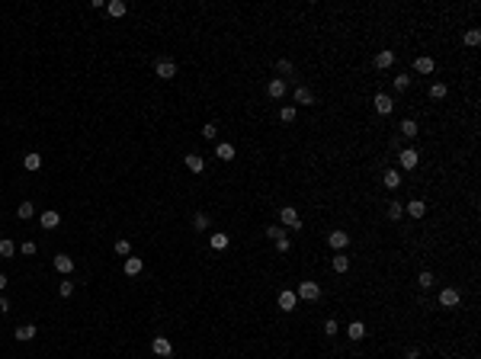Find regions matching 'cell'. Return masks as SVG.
<instances>
[{
	"label": "cell",
	"mask_w": 481,
	"mask_h": 359,
	"mask_svg": "<svg viewBox=\"0 0 481 359\" xmlns=\"http://www.w3.org/2000/svg\"><path fill=\"white\" fill-rule=\"evenodd\" d=\"M433 58H417V61H414V71H417V74H433Z\"/></svg>",
	"instance_id": "obj_21"
},
{
	"label": "cell",
	"mask_w": 481,
	"mask_h": 359,
	"mask_svg": "<svg viewBox=\"0 0 481 359\" xmlns=\"http://www.w3.org/2000/svg\"><path fill=\"white\" fill-rule=\"evenodd\" d=\"M13 253H16V244L10 237H3V241H0V257H13Z\"/></svg>",
	"instance_id": "obj_29"
},
{
	"label": "cell",
	"mask_w": 481,
	"mask_h": 359,
	"mask_svg": "<svg viewBox=\"0 0 481 359\" xmlns=\"http://www.w3.org/2000/svg\"><path fill=\"white\" fill-rule=\"evenodd\" d=\"M215 154H218V161H234V145H225L222 141V145L215 148Z\"/></svg>",
	"instance_id": "obj_22"
},
{
	"label": "cell",
	"mask_w": 481,
	"mask_h": 359,
	"mask_svg": "<svg viewBox=\"0 0 481 359\" xmlns=\"http://www.w3.org/2000/svg\"><path fill=\"white\" fill-rule=\"evenodd\" d=\"M276 305L283 308V311H295L298 295H295V292H289V289H283V292H279V298H276Z\"/></svg>",
	"instance_id": "obj_6"
},
{
	"label": "cell",
	"mask_w": 481,
	"mask_h": 359,
	"mask_svg": "<svg viewBox=\"0 0 481 359\" xmlns=\"http://www.w3.org/2000/svg\"><path fill=\"white\" fill-rule=\"evenodd\" d=\"M478 42H481V32H478V29H468V32H465V45H472V48H475Z\"/></svg>",
	"instance_id": "obj_37"
},
{
	"label": "cell",
	"mask_w": 481,
	"mask_h": 359,
	"mask_svg": "<svg viewBox=\"0 0 481 359\" xmlns=\"http://www.w3.org/2000/svg\"><path fill=\"white\" fill-rule=\"evenodd\" d=\"M115 253L119 257H132V244L129 241H115Z\"/></svg>",
	"instance_id": "obj_34"
},
{
	"label": "cell",
	"mask_w": 481,
	"mask_h": 359,
	"mask_svg": "<svg viewBox=\"0 0 481 359\" xmlns=\"http://www.w3.org/2000/svg\"><path fill=\"white\" fill-rule=\"evenodd\" d=\"M398 161H401V167H404V170H414V167H417V161H420V154L414 151V148H401Z\"/></svg>",
	"instance_id": "obj_5"
},
{
	"label": "cell",
	"mask_w": 481,
	"mask_h": 359,
	"mask_svg": "<svg viewBox=\"0 0 481 359\" xmlns=\"http://www.w3.org/2000/svg\"><path fill=\"white\" fill-rule=\"evenodd\" d=\"M327 244H330V250H344V247L350 244V234H346V231H330Z\"/></svg>",
	"instance_id": "obj_7"
},
{
	"label": "cell",
	"mask_w": 481,
	"mask_h": 359,
	"mask_svg": "<svg viewBox=\"0 0 481 359\" xmlns=\"http://www.w3.org/2000/svg\"><path fill=\"white\" fill-rule=\"evenodd\" d=\"M16 215H19L23 222H29L32 215H36V206H32V202H19V206H16Z\"/></svg>",
	"instance_id": "obj_23"
},
{
	"label": "cell",
	"mask_w": 481,
	"mask_h": 359,
	"mask_svg": "<svg viewBox=\"0 0 481 359\" xmlns=\"http://www.w3.org/2000/svg\"><path fill=\"white\" fill-rule=\"evenodd\" d=\"M151 350H154V356H157V359H170V353H173V343H170L167 337H154Z\"/></svg>",
	"instance_id": "obj_3"
},
{
	"label": "cell",
	"mask_w": 481,
	"mask_h": 359,
	"mask_svg": "<svg viewBox=\"0 0 481 359\" xmlns=\"http://www.w3.org/2000/svg\"><path fill=\"white\" fill-rule=\"evenodd\" d=\"M295 103H298V106H311V103H314L311 90H308V87H298V90H295Z\"/></svg>",
	"instance_id": "obj_20"
},
{
	"label": "cell",
	"mask_w": 481,
	"mask_h": 359,
	"mask_svg": "<svg viewBox=\"0 0 481 359\" xmlns=\"http://www.w3.org/2000/svg\"><path fill=\"white\" fill-rule=\"evenodd\" d=\"M38 334V330H36V324H23V327H16V340H19V343H29V340H32V337H36Z\"/></svg>",
	"instance_id": "obj_13"
},
{
	"label": "cell",
	"mask_w": 481,
	"mask_h": 359,
	"mask_svg": "<svg viewBox=\"0 0 481 359\" xmlns=\"http://www.w3.org/2000/svg\"><path fill=\"white\" fill-rule=\"evenodd\" d=\"M295 295H298V298H305V302H318V298H321V285H318V283H311V279H305V283H298Z\"/></svg>",
	"instance_id": "obj_1"
},
{
	"label": "cell",
	"mask_w": 481,
	"mask_h": 359,
	"mask_svg": "<svg viewBox=\"0 0 481 359\" xmlns=\"http://www.w3.org/2000/svg\"><path fill=\"white\" fill-rule=\"evenodd\" d=\"M267 237L279 241V237H283V228H279V225H269V228H267Z\"/></svg>",
	"instance_id": "obj_43"
},
{
	"label": "cell",
	"mask_w": 481,
	"mask_h": 359,
	"mask_svg": "<svg viewBox=\"0 0 481 359\" xmlns=\"http://www.w3.org/2000/svg\"><path fill=\"white\" fill-rule=\"evenodd\" d=\"M7 311H10V302H7L3 295H0V314H7Z\"/></svg>",
	"instance_id": "obj_45"
},
{
	"label": "cell",
	"mask_w": 481,
	"mask_h": 359,
	"mask_svg": "<svg viewBox=\"0 0 481 359\" xmlns=\"http://www.w3.org/2000/svg\"><path fill=\"white\" fill-rule=\"evenodd\" d=\"M385 186H388V189H398V186H401V173H398V170H385Z\"/></svg>",
	"instance_id": "obj_25"
},
{
	"label": "cell",
	"mask_w": 481,
	"mask_h": 359,
	"mask_svg": "<svg viewBox=\"0 0 481 359\" xmlns=\"http://www.w3.org/2000/svg\"><path fill=\"white\" fill-rule=\"evenodd\" d=\"M459 302H462V295H459L456 289H443L440 292V308H456Z\"/></svg>",
	"instance_id": "obj_10"
},
{
	"label": "cell",
	"mask_w": 481,
	"mask_h": 359,
	"mask_svg": "<svg viewBox=\"0 0 481 359\" xmlns=\"http://www.w3.org/2000/svg\"><path fill=\"white\" fill-rule=\"evenodd\" d=\"M350 269V260L346 257H334V273H346Z\"/></svg>",
	"instance_id": "obj_36"
},
{
	"label": "cell",
	"mask_w": 481,
	"mask_h": 359,
	"mask_svg": "<svg viewBox=\"0 0 481 359\" xmlns=\"http://www.w3.org/2000/svg\"><path fill=\"white\" fill-rule=\"evenodd\" d=\"M401 215H404V202H388V218L391 222H398Z\"/></svg>",
	"instance_id": "obj_28"
},
{
	"label": "cell",
	"mask_w": 481,
	"mask_h": 359,
	"mask_svg": "<svg viewBox=\"0 0 481 359\" xmlns=\"http://www.w3.org/2000/svg\"><path fill=\"white\" fill-rule=\"evenodd\" d=\"M346 337H350V340H363V337H366V324H363V321H353L350 327H346Z\"/></svg>",
	"instance_id": "obj_17"
},
{
	"label": "cell",
	"mask_w": 481,
	"mask_h": 359,
	"mask_svg": "<svg viewBox=\"0 0 481 359\" xmlns=\"http://www.w3.org/2000/svg\"><path fill=\"white\" fill-rule=\"evenodd\" d=\"M19 250H23V257H32V253L38 250V247L32 244V241H23V247H19Z\"/></svg>",
	"instance_id": "obj_44"
},
{
	"label": "cell",
	"mask_w": 481,
	"mask_h": 359,
	"mask_svg": "<svg viewBox=\"0 0 481 359\" xmlns=\"http://www.w3.org/2000/svg\"><path fill=\"white\" fill-rule=\"evenodd\" d=\"M228 247V234H212V250H225Z\"/></svg>",
	"instance_id": "obj_31"
},
{
	"label": "cell",
	"mask_w": 481,
	"mask_h": 359,
	"mask_svg": "<svg viewBox=\"0 0 481 359\" xmlns=\"http://www.w3.org/2000/svg\"><path fill=\"white\" fill-rule=\"evenodd\" d=\"M372 103H375V113H379V115H388L391 109H395V99H391V96H385V93H375V99H372Z\"/></svg>",
	"instance_id": "obj_8"
},
{
	"label": "cell",
	"mask_w": 481,
	"mask_h": 359,
	"mask_svg": "<svg viewBox=\"0 0 481 359\" xmlns=\"http://www.w3.org/2000/svg\"><path fill=\"white\" fill-rule=\"evenodd\" d=\"M407 87H411V74H398V77H395V90L404 93Z\"/></svg>",
	"instance_id": "obj_30"
},
{
	"label": "cell",
	"mask_w": 481,
	"mask_h": 359,
	"mask_svg": "<svg viewBox=\"0 0 481 359\" xmlns=\"http://www.w3.org/2000/svg\"><path fill=\"white\" fill-rule=\"evenodd\" d=\"M279 119L283 122H295V106H283L279 109Z\"/></svg>",
	"instance_id": "obj_33"
},
{
	"label": "cell",
	"mask_w": 481,
	"mask_h": 359,
	"mask_svg": "<svg viewBox=\"0 0 481 359\" xmlns=\"http://www.w3.org/2000/svg\"><path fill=\"white\" fill-rule=\"evenodd\" d=\"M337 330H340V324H337L334 318H327V321H324V334H327V337H334Z\"/></svg>",
	"instance_id": "obj_40"
},
{
	"label": "cell",
	"mask_w": 481,
	"mask_h": 359,
	"mask_svg": "<svg viewBox=\"0 0 481 359\" xmlns=\"http://www.w3.org/2000/svg\"><path fill=\"white\" fill-rule=\"evenodd\" d=\"M58 292H61L64 298H68V295H74V283H71V279H64V283L58 285Z\"/></svg>",
	"instance_id": "obj_42"
},
{
	"label": "cell",
	"mask_w": 481,
	"mask_h": 359,
	"mask_svg": "<svg viewBox=\"0 0 481 359\" xmlns=\"http://www.w3.org/2000/svg\"><path fill=\"white\" fill-rule=\"evenodd\" d=\"M55 269H58V273H71V269H74V260H71L68 253H58V257H55Z\"/></svg>",
	"instance_id": "obj_16"
},
{
	"label": "cell",
	"mask_w": 481,
	"mask_h": 359,
	"mask_svg": "<svg viewBox=\"0 0 481 359\" xmlns=\"http://www.w3.org/2000/svg\"><path fill=\"white\" fill-rule=\"evenodd\" d=\"M3 289H7V276L0 273V292H3Z\"/></svg>",
	"instance_id": "obj_46"
},
{
	"label": "cell",
	"mask_w": 481,
	"mask_h": 359,
	"mask_svg": "<svg viewBox=\"0 0 481 359\" xmlns=\"http://www.w3.org/2000/svg\"><path fill=\"white\" fill-rule=\"evenodd\" d=\"M279 222H283L286 228H302V215H298L292 206H283L279 208Z\"/></svg>",
	"instance_id": "obj_2"
},
{
	"label": "cell",
	"mask_w": 481,
	"mask_h": 359,
	"mask_svg": "<svg viewBox=\"0 0 481 359\" xmlns=\"http://www.w3.org/2000/svg\"><path fill=\"white\" fill-rule=\"evenodd\" d=\"M23 167L26 170H38V167H42V154H26V157H23Z\"/></svg>",
	"instance_id": "obj_27"
},
{
	"label": "cell",
	"mask_w": 481,
	"mask_h": 359,
	"mask_svg": "<svg viewBox=\"0 0 481 359\" xmlns=\"http://www.w3.org/2000/svg\"><path fill=\"white\" fill-rule=\"evenodd\" d=\"M125 276H138L141 269H145V263H141V257H125Z\"/></svg>",
	"instance_id": "obj_15"
},
{
	"label": "cell",
	"mask_w": 481,
	"mask_h": 359,
	"mask_svg": "<svg viewBox=\"0 0 481 359\" xmlns=\"http://www.w3.org/2000/svg\"><path fill=\"white\" fill-rule=\"evenodd\" d=\"M398 132H401V135H404V138H417V122H414V119H404V122H401V125H398Z\"/></svg>",
	"instance_id": "obj_18"
},
{
	"label": "cell",
	"mask_w": 481,
	"mask_h": 359,
	"mask_svg": "<svg viewBox=\"0 0 481 359\" xmlns=\"http://www.w3.org/2000/svg\"><path fill=\"white\" fill-rule=\"evenodd\" d=\"M186 167H190L192 173H202V170H206V161H202L199 154H186Z\"/></svg>",
	"instance_id": "obj_19"
},
{
	"label": "cell",
	"mask_w": 481,
	"mask_h": 359,
	"mask_svg": "<svg viewBox=\"0 0 481 359\" xmlns=\"http://www.w3.org/2000/svg\"><path fill=\"white\" fill-rule=\"evenodd\" d=\"M276 250H279V253H289V250H292V241H289V237L283 234L279 241H276Z\"/></svg>",
	"instance_id": "obj_38"
},
{
	"label": "cell",
	"mask_w": 481,
	"mask_h": 359,
	"mask_svg": "<svg viewBox=\"0 0 481 359\" xmlns=\"http://www.w3.org/2000/svg\"><path fill=\"white\" fill-rule=\"evenodd\" d=\"M430 96H433V99H443V96H446V84H440V80H436V84H430Z\"/></svg>",
	"instance_id": "obj_32"
},
{
	"label": "cell",
	"mask_w": 481,
	"mask_h": 359,
	"mask_svg": "<svg viewBox=\"0 0 481 359\" xmlns=\"http://www.w3.org/2000/svg\"><path fill=\"white\" fill-rule=\"evenodd\" d=\"M433 283H436V276L430 273V269H423V273L417 276V285H420V289H433Z\"/></svg>",
	"instance_id": "obj_24"
},
{
	"label": "cell",
	"mask_w": 481,
	"mask_h": 359,
	"mask_svg": "<svg viewBox=\"0 0 481 359\" xmlns=\"http://www.w3.org/2000/svg\"><path fill=\"white\" fill-rule=\"evenodd\" d=\"M276 71H279V74H292V61L289 58H279V61H276Z\"/></svg>",
	"instance_id": "obj_39"
},
{
	"label": "cell",
	"mask_w": 481,
	"mask_h": 359,
	"mask_svg": "<svg viewBox=\"0 0 481 359\" xmlns=\"http://www.w3.org/2000/svg\"><path fill=\"white\" fill-rule=\"evenodd\" d=\"M267 93L273 99H283L286 96V77H273V80L267 84Z\"/></svg>",
	"instance_id": "obj_9"
},
{
	"label": "cell",
	"mask_w": 481,
	"mask_h": 359,
	"mask_svg": "<svg viewBox=\"0 0 481 359\" xmlns=\"http://www.w3.org/2000/svg\"><path fill=\"white\" fill-rule=\"evenodd\" d=\"M372 64H375V68H379V71L391 68V64H395V52H379V55H375V58H372Z\"/></svg>",
	"instance_id": "obj_14"
},
{
	"label": "cell",
	"mask_w": 481,
	"mask_h": 359,
	"mask_svg": "<svg viewBox=\"0 0 481 359\" xmlns=\"http://www.w3.org/2000/svg\"><path fill=\"white\" fill-rule=\"evenodd\" d=\"M192 225H196V231H206V228H209V215H206V212H199L196 218H192Z\"/></svg>",
	"instance_id": "obj_35"
},
{
	"label": "cell",
	"mask_w": 481,
	"mask_h": 359,
	"mask_svg": "<svg viewBox=\"0 0 481 359\" xmlns=\"http://www.w3.org/2000/svg\"><path fill=\"white\" fill-rule=\"evenodd\" d=\"M404 212L411 215V218H423V215H427V202H423V199H411L404 206Z\"/></svg>",
	"instance_id": "obj_11"
},
{
	"label": "cell",
	"mask_w": 481,
	"mask_h": 359,
	"mask_svg": "<svg viewBox=\"0 0 481 359\" xmlns=\"http://www.w3.org/2000/svg\"><path fill=\"white\" fill-rule=\"evenodd\" d=\"M202 138H206V141H215V138H218V129H215V125L209 122L206 129H202Z\"/></svg>",
	"instance_id": "obj_41"
},
{
	"label": "cell",
	"mask_w": 481,
	"mask_h": 359,
	"mask_svg": "<svg viewBox=\"0 0 481 359\" xmlns=\"http://www.w3.org/2000/svg\"><path fill=\"white\" fill-rule=\"evenodd\" d=\"M154 74H157L160 80H170V77H176V64L170 61V58H160V61L154 64Z\"/></svg>",
	"instance_id": "obj_4"
},
{
	"label": "cell",
	"mask_w": 481,
	"mask_h": 359,
	"mask_svg": "<svg viewBox=\"0 0 481 359\" xmlns=\"http://www.w3.org/2000/svg\"><path fill=\"white\" fill-rule=\"evenodd\" d=\"M106 10H109V16H125V13H129V7H125L122 0H113V3H106Z\"/></svg>",
	"instance_id": "obj_26"
},
{
	"label": "cell",
	"mask_w": 481,
	"mask_h": 359,
	"mask_svg": "<svg viewBox=\"0 0 481 359\" xmlns=\"http://www.w3.org/2000/svg\"><path fill=\"white\" fill-rule=\"evenodd\" d=\"M38 222H42V228H58V225H61V215L55 212V208H48V212L38 215Z\"/></svg>",
	"instance_id": "obj_12"
}]
</instances>
